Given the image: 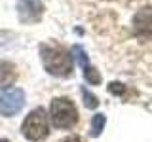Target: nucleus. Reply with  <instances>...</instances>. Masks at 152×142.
<instances>
[{
  "label": "nucleus",
  "mask_w": 152,
  "mask_h": 142,
  "mask_svg": "<svg viewBox=\"0 0 152 142\" xmlns=\"http://www.w3.org/2000/svg\"><path fill=\"white\" fill-rule=\"evenodd\" d=\"M42 63L46 70L53 76H70L72 74V55L59 46H42L40 47Z\"/></svg>",
  "instance_id": "1"
},
{
  "label": "nucleus",
  "mask_w": 152,
  "mask_h": 142,
  "mask_svg": "<svg viewBox=\"0 0 152 142\" xmlns=\"http://www.w3.org/2000/svg\"><path fill=\"white\" fill-rule=\"evenodd\" d=\"M15 66L12 63H6V61H0V87H6V85L13 83L15 80Z\"/></svg>",
  "instance_id": "8"
},
{
  "label": "nucleus",
  "mask_w": 152,
  "mask_h": 142,
  "mask_svg": "<svg viewBox=\"0 0 152 142\" xmlns=\"http://www.w3.org/2000/svg\"><path fill=\"white\" fill-rule=\"evenodd\" d=\"M25 104V93L19 87H8L0 93V116H15Z\"/></svg>",
  "instance_id": "4"
},
{
  "label": "nucleus",
  "mask_w": 152,
  "mask_h": 142,
  "mask_svg": "<svg viewBox=\"0 0 152 142\" xmlns=\"http://www.w3.org/2000/svg\"><path fill=\"white\" fill-rule=\"evenodd\" d=\"M23 136H25L27 140H42L44 136L48 135V131H50V125H48V114L44 108H36V110H32L31 114L27 116V120L23 121Z\"/></svg>",
  "instance_id": "3"
},
{
  "label": "nucleus",
  "mask_w": 152,
  "mask_h": 142,
  "mask_svg": "<svg viewBox=\"0 0 152 142\" xmlns=\"http://www.w3.org/2000/svg\"><path fill=\"white\" fill-rule=\"evenodd\" d=\"M17 8H19V19L25 23L38 21L42 15V9H44L40 0H19Z\"/></svg>",
  "instance_id": "7"
},
{
  "label": "nucleus",
  "mask_w": 152,
  "mask_h": 142,
  "mask_svg": "<svg viewBox=\"0 0 152 142\" xmlns=\"http://www.w3.org/2000/svg\"><path fill=\"white\" fill-rule=\"evenodd\" d=\"M82 97H84L86 108H97V106H99V99L95 97L91 91H88L86 87H82Z\"/></svg>",
  "instance_id": "10"
},
{
  "label": "nucleus",
  "mask_w": 152,
  "mask_h": 142,
  "mask_svg": "<svg viewBox=\"0 0 152 142\" xmlns=\"http://www.w3.org/2000/svg\"><path fill=\"white\" fill-rule=\"evenodd\" d=\"M104 123H107V117H104V114H95L93 120H91V131H89V135L91 136H99L104 129Z\"/></svg>",
  "instance_id": "9"
},
{
  "label": "nucleus",
  "mask_w": 152,
  "mask_h": 142,
  "mask_svg": "<svg viewBox=\"0 0 152 142\" xmlns=\"http://www.w3.org/2000/svg\"><path fill=\"white\" fill-rule=\"evenodd\" d=\"M61 142H82L78 138V136H69V138H65V140H61Z\"/></svg>",
  "instance_id": "12"
},
{
  "label": "nucleus",
  "mask_w": 152,
  "mask_h": 142,
  "mask_svg": "<svg viewBox=\"0 0 152 142\" xmlns=\"http://www.w3.org/2000/svg\"><path fill=\"white\" fill-rule=\"evenodd\" d=\"M0 142H10V140H4V138H2V140H0Z\"/></svg>",
  "instance_id": "13"
},
{
  "label": "nucleus",
  "mask_w": 152,
  "mask_h": 142,
  "mask_svg": "<svg viewBox=\"0 0 152 142\" xmlns=\"http://www.w3.org/2000/svg\"><path fill=\"white\" fill-rule=\"evenodd\" d=\"M108 91L114 93V95H124V93H126V85H122L118 82H112L110 85H108Z\"/></svg>",
  "instance_id": "11"
},
{
  "label": "nucleus",
  "mask_w": 152,
  "mask_h": 142,
  "mask_svg": "<svg viewBox=\"0 0 152 142\" xmlns=\"http://www.w3.org/2000/svg\"><path fill=\"white\" fill-rule=\"evenodd\" d=\"M133 34L141 40L152 38V8H142L133 15Z\"/></svg>",
  "instance_id": "5"
},
{
  "label": "nucleus",
  "mask_w": 152,
  "mask_h": 142,
  "mask_svg": "<svg viewBox=\"0 0 152 142\" xmlns=\"http://www.w3.org/2000/svg\"><path fill=\"white\" fill-rule=\"evenodd\" d=\"M72 53L76 57V61H78V64L82 66V70H84L86 82L91 83V85H99V83H101V74L97 72V68H93V66L89 64V59H88V55H86V51L82 49V47H80V46H72Z\"/></svg>",
  "instance_id": "6"
},
{
  "label": "nucleus",
  "mask_w": 152,
  "mask_h": 142,
  "mask_svg": "<svg viewBox=\"0 0 152 142\" xmlns=\"http://www.w3.org/2000/svg\"><path fill=\"white\" fill-rule=\"evenodd\" d=\"M50 116H51V123L57 129H70L78 121V112H76L74 102L66 97H57L51 101Z\"/></svg>",
  "instance_id": "2"
}]
</instances>
